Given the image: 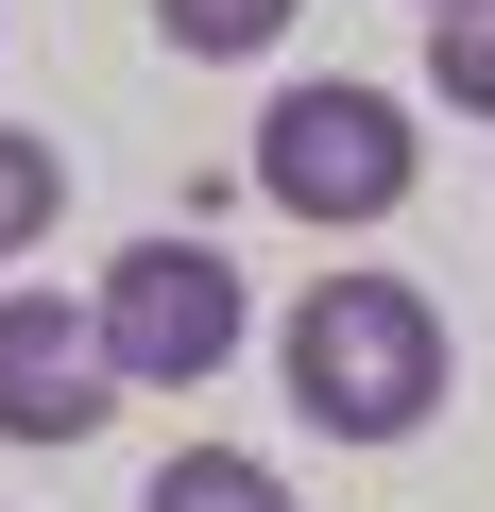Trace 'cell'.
Segmentation results:
<instances>
[{
	"instance_id": "cell-3",
	"label": "cell",
	"mask_w": 495,
	"mask_h": 512,
	"mask_svg": "<svg viewBox=\"0 0 495 512\" xmlns=\"http://www.w3.org/2000/svg\"><path fill=\"white\" fill-rule=\"evenodd\" d=\"M86 308H103V359H120V393H205V376L239 359V325H257V308H239V256H205L188 222H171V239H137V256H120Z\"/></svg>"
},
{
	"instance_id": "cell-8",
	"label": "cell",
	"mask_w": 495,
	"mask_h": 512,
	"mask_svg": "<svg viewBox=\"0 0 495 512\" xmlns=\"http://www.w3.org/2000/svg\"><path fill=\"white\" fill-rule=\"evenodd\" d=\"M52 205H69V154L0 120V256H35V239H52Z\"/></svg>"
},
{
	"instance_id": "cell-2",
	"label": "cell",
	"mask_w": 495,
	"mask_h": 512,
	"mask_svg": "<svg viewBox=\"0 0 495 512\" xmlns=\"http://www.w3.org/2000/svg\"><path fill=\"white\" fill-rule=\"evenodd\" d=\"M427 188V120L393 103V86H274V120H257V205H291V222H393Z\"/></svg>"
},
{
	"instance_id": "cell-7",
	"label": "cell",
	"mask_w": 495,
	"mask_h": 512,
	"mask_svg": "<svg viewBox=\"0 0 495 512\" xmlns=\"http://www.w3.org/2000/svg\"><path fill=\"white\" fill-rule=\"evenodd\" d=\"M154 35H171L188 69H222V52H274V35H291V0H154Z\"/></svg>"
},
{
	"instance_id": "cell-4",
	"label": "cell",
	"mask_w": 495,
	"mask_h": 512,
	"mask_svg": "<svg viewBox=\"0 0 495 512\" xmlns=\"http://www.w3.org/2000/svg\"><path fill=\"white\" fill-rule=\"evenodd\" d=\"M103 410H120L103 308H69V291H0V444H86Z\"/></svg>"
},
{
	"instance_id": "cell-5",
	"label": "cell",
	"mask_w": 495,
	"mask_h": 512,
	"mask_svg": "<svg viewBox=\"0 0 495 512\" xmlns=\"http://www.w3.org/2000/svg\"><path fill=\"white\" fill-rule=\"evenodd\" d=\"M137 512H291V478H274L257 444H188V461H154Z\"/></svg>"
},
{
	"instance_id": "cell-9",
	"label": "cell",
	"mask_w": 495,
	"mask_h": 512,
	"mask_svg": "<svg viewBox=\"0 0 495 512\" xmlns=\"http://www.w3.org/2000/svg\"><path fill=\"white\" fill-rule=\"evenodd\" d=\"M427 18H444V0H427Z\"/></svg>"
},
{
	"instance_id": "cell-6",
	"label": "cell",
	"mask_w": 495,
	"mask_h": 512,
	"mask_svg": "<svg viewBox=\"0 0 495 512\" xmlns=\"http://www.w3.org/2000/svg\"><path fill=\"white\" fill-rule=\"evenodd\" d=\"M427 103L495 120V0H444V18H427Z\"/></svg>"
},
{
	"instance_id": "cell-1",
	"label": "cell",
	"mask_w": 495,
	"mask_h": 512,
	"mask_svg": "<svg viewBox=\"0 0 495 512\" xmlns=\"http://www.w3.org/2000/svg\"><path fill=\"white\" fill-rule=\"evenodd\" d=\"M274 359H291V410L325 444H410L444 410V308L410 274H308V308H291Z\"/></svg>"
}]
</instances>
